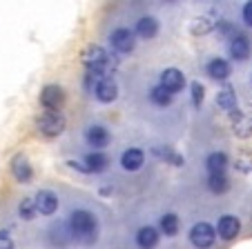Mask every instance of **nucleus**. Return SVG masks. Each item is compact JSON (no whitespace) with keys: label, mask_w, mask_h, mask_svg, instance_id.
Listing matches in <instances>:
<instances>
[{"label":"nucleus","mask_w":252,"mask_h":249,"mask_svg":"<svg viewBox=\"0 0 252 249\" xmlns=\"http://www.w3.org/2000/svg\"><path fill=\"white\" fill-rule=\"evenodd\" d=\"M69 229L71 236H76L83 245H90L98 236V222H96L94 214L85 212V209H76L69 214Z\"/></svg>","instance_id":"1"},{"label":"nucleus","mask_w":252,"mask_h":249,"mask_svg":"<svg viewBox=\"0 0 252 249\" xmlns=\"http://www.w3.org/2000/svg\"><path fill=\"white\" fill-rule=\"evenodd\" d=\"M36 127L47 138L61 136V134L65 132V116H63L61 111H45L36 118Z\"/></svg>","instance_id":"2"},{"label":"nucleus","mask_w":252,"mask_h":249,"mask_svg":"<svg viewBox=\"0 0 252 249\" xmlns=\"http://www.w3.org/2000/svg\"><path fill=\"white\" fill-rule=\"evenodd\" d=\"M83 60H85L87 69H98V71H105L107 74V67H110V56L105 52L103 47L98 45H90L83 54Z\"/></svg>","instance_id":"3"},{"label":"nucleus","mask_w":252,"mask_h":249,"mask_svg":"<svg viewBox=\"0 0 252 249\" xmlns=\"http://www.w3.org/2000/svg\"><path fill=\"white\" fill-rule=\"evenodd\" d=\"M214 238H217V231L212 229V225L208 222H196L194 227L190 229V240L194 247L199 249H208L214 245Z\"/></svg>","instance_id":"4"},{"label":"nucleus","mask_w":252,"mask_h":249,"mask_svg":"<svg viewBox=\"0 0 252 249\" xmlns=\"http://www.w3.org/2000/svg\"><path fill=\"white\" fill-rule=\"evenodd\" d=\"M65 103V94L58 85H47L40 91V105H43L47 111H58Z\"/></svg>","instance_id":"5"},{"label":"nucleus","mask_w":252,"mask_h":249,"mask_svg":"<svg viewBox=\"0 0 252 249\" xmlns=\"http://www.w3.org/2000/svg\"><path fill=\"white\" fill-rule=\"evenodd\" d=\"M110 40H112V47L121 54H129L134 49V45H136V40H134V31H129L127 27L114 29Z\"/></svg>","instance_id":"6"},{"label":"nucleus","mask_w":252,"mask_h":249,"mask_svg":"<svg viewBox=\"0 0 252 249\" xmlns=\"http://www.w3.org/2000/svg\"><path fill=\"white\" fill-rule=\"evenodd\" d=\"M11 174H14V178L23 185H27L29 180H32L33 171H32V165H29V160L25 154L14 156V160H11Z\"/></svg>","instance_id":"7"},{"label":"nucleus","mask_w":252,"mask_h":249,"mask_svg":"<svg viewBox=\"0 0 252 249\" xmlns=\"http://www.w3.org/2000/svg\"><path fill=\"white\" fill-rule=\"evenodd\" d=\"M85 140H87V145L94 147V149H105V147L112 142V136L105 127H100V125H92V127L85 132Z\"/></svg>","instance_id":"8"},{"label":"nucleus","mask_w":252,"mask_h":249,"mask_svg":"<svg viewBox=\"0 0 252 249\" xmlns=\"http://www.w3.org/2000/svg\"><path fill=\"white\" fill-rule=\"evenodd\" d=\"M33 200H36V209H38L43 216H52L58 209V198H56V194L49 192V189H40Z\"/></svg>","instance_id":"9"},{"label":"nucleus","mask_w":252,"mask_h":249,"mask_svg":"<svg viewBox=\"0 0 252 249\" xmlns=\"http://www.w3.org/2000/svg\"><path fill=\"white\" fill-rule=\"evenodd\" d=\"M94 96L96 100H100V103H114L116 96H119V85H116V80L114 78H107L100 80L98 87L94 89Z\"/></svg>","instance_id":"10"},{"label":"nucleus","mask_w":252,"mask_h":249,"mask_svg":"<svg viewBox=\"0 0 252 249\" xmlns=\"http://www.w3.org/2000/svg\"><path fill=\"white\" fill-rule=\"evenodd\" d=\"M161 85L165 87V89H170L172 94H174V91H181L183 87H186V76H183V71L170 67V69H165L161 74Z\"/></svg>","instance_id":"11"},{"label":"nucleus","mask_w":252,"mask_h":249,"mask_svg":"<svg viewBox=\"0 0 252 249\" xmlns=\"http://www.w3.org/2000/svg\"><path fill=\"white\" fill-rule=\"evenodd\" d=\"M239 229H241V222H239L237 216H223L219 218V225H217V234L223 240H232L239 236Z\"/></svg>","instance_id":"12"},{"label":"nucleus","mask_w":252,"mask_h":249,"mask_svg":"<svg viewBox=\"0 0 252 249\" xmlns=\"http://www.w3.org/2000/svg\"><path fill=\"white\" fill-rule=\"evenodd\" d=\"M145 163V154L141 149H125L123 156H121V165H123V169L127 171H136L143 167Z\"/></svg>","instance_id":"13"},{"label":"nucleus","mask_w":252,"mask_h":249,"mask_svg":"<svg viewBox=\"0 0 252 249\" xmlns=\"http://www.w3.org/2000/svg\"><path fill=\"white\" fill-rule=\"evenodd\" d=\"M205 167H208L210 176L225 174V167H228V156H225L223 151H214V154L208 156V160H205Z\"/></svg>","instance_id":"14"},{"label":"nucleus","mask_w":252,"mask_h":249,"mask_svg":"<svg viewBox=\"0 0 252 249\" xmlns=\"http://www.w3.org/2000/svg\"><path fill=\"white\" fill-rule=\"evenodd\" d=\"M157 243H158V231L154 229V227H141L138 229V234H136V245L141 249H152V247H157Z\"/></svg>","instance_id":"15"},{"label":"nucleus","mask_w":252,"mask_h":249,"mask_svg":"<svg viewBox=\"0 0 252 249\" xmlns=\"http://www.w3.org/2000/svg\"><path fill=\"white\" fill-rule=\"evenodd\" d=\"M85 165H87V171L100 174V171L107 169V165H110V158H107L103 151H92V154L85 156Z\"/></svg>","instance_id":"16"},{"label":"nucleus","mask_w":252,"mask_h":249,"mask_svg":"<svg viewBox=\"0 0 252 249\" xmlns=\"http://www.w3.org/2000/svg\"><path fill=\"white\" fill-rule=\"evenodd\" d=\"M230 56L234 60H248L250 56V43H248V38L243 36H234L232 43H230Z\"/></svg>","instance_id":"17"},{"label":"nucleus","mask_w":252,"mask_h":249,"mask_svg":"<svg viewBox=\"0 0 252 249\" xmlns=\"http://www.w3.org/2000/svg\"><path fill=\"white\" fill-rule=\"evenodd\" d=\"M136 33L141 38H145V40H150V38H154L158 33V23L152 18V16H143V18L136 23Z\"/></svg>","instance_id":"18"},{"label":"nucleus","mask_w":252,"mask_h":249,"mask_svg":"<svg viewBox=\"0 0 252 249\" xmlns=\"http://www.w3.org/2000/svg\"><path fill=\"white\" fill-rule=\"evenodd\" d=\"M208 76L217 80H225L230 76V65L223 58H214L212 62H208Z\"/></svg>","instance_id":"19"},{"label":"nucleus","mask_w":252,"mask_h":249,"mask_svg":"<svg viewBox=\"0 0 252 249\" xmlns=\"http://www.w3.org/2000/svg\"><path fill=\"white\" fill-rule=\"evenodd\" d=\"M18 214H20L23 221H33L36 214H38V209H36V200H33V198H23V202L18 205Z\"/></svg>","instance_id":"20"},{"label":"nucleus","mask_w":252,"mask_h":249,"mask_svg":"<svg viewBox=\"0 0 252 249\" xmlns=\"http://www.w3.org/2000/svg\"><path fill=\"white\" fill-rule=\"evenodd\" d=\"M150 98H152V103L161 105V107H165V105L172 103V91L165 89L163 85H157L152 91H150Z\"/></svg>","instance_id":"21"},{"label":"nucleus","mask_w":252,"mask_h":249,"mask_svg":"<svg viewBox=\"0 0 252 249\" xmlns=\"http://www.w3.org/2000/svg\"><path fill=\"white\" fill-rule=\"evenodd\" d=\"M208 187H210V192H214V194H223V192H228L230 183H228V178H225V174H219V176H210Z\"/></svg>","instance_id":"22"},{"label":"nucleus","mask_w":252,"mask_h":249,"mask_svg":"<svg viewBox=\"0 0 252 249\" xmlns=\"http://www.w3.org/2000/svg\"><path fill=\"white\" fill-rule=\"evenodd\" d=\"M161 229L165 236H176V231H179V218L174 214H165L161 218Z\"/></svg>","instance_id":"23"},{"label":"nucleus","mask_w":252,"mask_h":249,"mask_svg":"<svg viewBox=\"0 0 252 249\" xmlns=\"http://www.w3.org/2000/svg\"><path fill=\"white\" fill-rule=\"evenodd\" d=\"M217 103H219V107L228 109V111L237 109V98H234L232 89H223V91H219V96H217Z\"/></svg>","instance_id":"24"},{"label":"nucleus","mask_w":252,"mask_h":249,"mask_svg":"<svg viewBox=\"0 0 252 249\" xmlns=\"http://www.w3.org/2000/svg\"><path fill=\"white\" fill-rule=\"evenodd\" d=\"M154 154H157L158 158H163V160H170V163L176 165V167H179V165H183V158L179 154H174L172 149H161V147H154Z\"/></svg>","instance_id":"25"},{"label":"nucleus","mask_w":252,"mask_h":249,"mask_svg":"<svg viewBox=\"0 0 252 249\" xmlns=\"http://www.w3.org/2000/svg\"><path fill=\"white\" fill-rule=\"evenodd\" d=\"M192 100H194V107H199L203 100V87L199 83H192Z\"/></svg>","instance_id":"26"},{"label":"nucleus","mask_w":252,"mask_h":249,"mask_svg":"<svg viewBox=\"0 0 252 249\" xmlns=\"http://www.w3.org/2000/svg\"><path fill=\"white\" fill-rule=\"evenodd\" d=\"M0 249H14V240L7 231H0Z\"/></svg>","instance_id":"27"},{"label":"nucleus","mask_w":252,"mask_h":249,"mask_svg":"<svg viewBox=\"0 0 252 249\" xmlns=\"http://www.w3.org/2000/svg\"><path fill=\"white\" fill-rule=\"evenodd\" d=\"M243 20L252 27V2H248V5L243 7Z\"/></svg>","instance_id":"28"}]
</instances>
